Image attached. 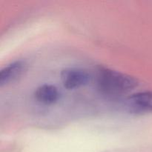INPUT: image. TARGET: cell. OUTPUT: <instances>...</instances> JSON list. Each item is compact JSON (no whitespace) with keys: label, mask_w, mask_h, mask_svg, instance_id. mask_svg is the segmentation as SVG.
Here are the masks:
<instances>
[{"label":"cell","mask_w":152,"mask_h":152,"mask_svg":"<svg viewBox=\"0 0 152 152\" xmlns=\"http://www.w3.org/2000/svg\"><path fill=\"white\" fill-rule=\"evenodd\" d=\"M129 107L135 113L152 112V92L134 94L128 99Z\"/></svg>","instance_id":"cell-4"},{"label":"cell","mask_w":152,"mask_h":152,"mask_svg":"<svg viewBox=\"0 0 152 152\" xmlns=\"http://www.w3.org/2000/svg\"><path fill=\"white\" fill-rule=\"evenodd\" d=\"M34 96L41 103L51 105L59 99V92L56 86L45 84L40 86L36 89Z\"/></svg>","instance_id":"cell-5"},{"label":"cell","mask_w":152,"mask_h":152,"mask_svg":"<svg viewBox=\"0 0 152 152\" xmlns=\"http://www.w3.org/2000/svg\"><path fill=\"white\" fill-rule=\"evenodd\" d=\"M27 65L22 60H17L6 65L0 71V86H5L19 79L26 71Z\"/></svg>","instance_id":"cell-3"},{"label":"cell","mask_w":152,"mask_h":152,"mask_svg":"<svg viewBox=\"0 0 152 152\" xmlns=\"http://www.w3.org/2000/svg\"><path fill=\"white\" fill-rule=\"evenodd\" d=\"M90 74L80 68H66L61 72V80L64 87L74 89L82 87L88 83Z\"/></svg>","instance_id":"cell-2"},{"label":"cell","mask_w":152,"mask_h":152,"mask_svg":"<svg viewBox=\"0 0 152 152\" xmlns=\"http://www.w3.org/2000/svg\"><path fill=\"white\" fill-rule=\"evenodd\" d=\"M96 82L99 90L108 96H121L138 86V81L134 77L106 68L98 69Z\"/></svg>","instance_id":"cell-1"}]
</instances>
